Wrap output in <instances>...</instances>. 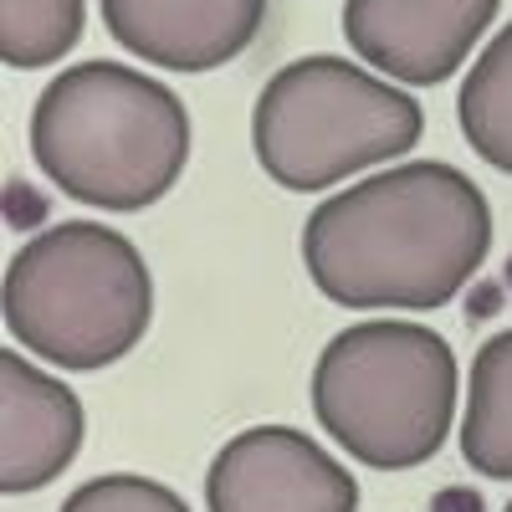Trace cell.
I'll return each mask as SVG.
<instances>
[{
  "instance_id": "obj_11",
  "label": "cell",
  "mask_w": 512,
  "mask_h": 512,
  "mask_svg": "<svg viewBox=\"0 0 512 512\" xmlns=\"http://www.w3.org/2000/svg\"><path fill=\"white\" fill-rule=\"evenodd\" d=\"M456 123L466 144L492 169L512 175V21L487 41V52L472 62L456 98Z\"/></svg>"
},
{
  "instance_id": "obj_4",
  "label": "cell",
  "mask_w": 512,
  "mask_h": 512,
  "mask_svg": "<svg viewBox=\"0 0 512 512\" xmlns=\"http://www.w3.org/2000/svg\"><path fill=\"white\" fill-rule=\"evenodd\" d=\"M451 344L410 318H369L328 338L313 364V415L369 472L425 466L456 420Z\"/></svg>"
},
{
  "instance_id": "obj_10",
  "label": "cell",
  "mask_w": 512,
  "mask_h": 512,
  "mask_svg": "<svg viewBox=\"0 0 512 512\" xmlns=\"http://www.w3.org/2000/svg\"><path fill=\"white\" fill-rule=\"evenodd\" d=\"M461 456L472 472L512 482V328L492 333L472 359V390L461 415Z\"/></svg>"
},
{
  "instance_id": "obj_9",
  "label": "cell",
  "mask_w": 512,
  "mask_h": 512,
  "mask_svg": "<svg viewBox=\"0 0 512 512\" xmlns=\"http://www.w3.org/2000/svg\"><path fill=\"white\" fill-rule=\"evenodd\" d=\"M88 415L62 379L41 374L16 349L0 354V487L11 497L57 482L82 451Z\"/></svg>"
},
{
  "instance_id": "obj_5",
  "label": "cell",
  "mask_w": 512,
  "mask_h": 512,
  "mask_svg": "<svg viewBox=\"0 0 512 512\" xmlns=\"http://www.w3.org/2000/svg\"><path fill=\"white\" fill-rule=\"evenodd\" d=\"M425 134V113L410 93L390 88L344 57L287 62L251 108V149L267 180L313 195L344 185L359 169L410 154Z\"/></svg>"
},
{
  "instance_id": "obj_8",
  "label": "cell",
  "mask_w": 512,
  "mask_h": 512,
  "mask_svg": "<svg viewBox=\"0 0 512 512\" xmlns=\"http://www.w3.org/2000/svg\"><path fill=\"white\" fill-rule=\"evenodd\" d=\"M123 52L164 72H210L236 62L267 21V0H98Z\"/></svg>"
},
{
  "instance_id": "obj_13",
  "label": "cell",
  "mask_w": 512,
  "mask_h": 512,
  "mask_svg": "<svg viewBox=\"0 0 512 512\" xmlns=\"http://www.w3.org/2000/svg\"><path fill=\"white\" fill-rule=\"evenodd\" d=\"M57 512H190V507L164 482H149L134 472H108V477L82 482Z\"/></svg>"
},
{
  "instance_id": "obj_6",
  "label": "cell",
  "mask_w": 512,
  "mask_h": 512,
  "mask_svg": "<svg viewBox=\"0 0 512 512\" xmlns=\"http://www.w3.org/2000/svg\"><path fill=\"white\" fill-rule=\"evenodd\" d=\"M210 512H354L359 482L308 431L251 425L231 436L205 472Z\"/></svg>"
},
{
  "instance_id": "obj_14",
  "label": "cell",
  "mask_w": 512,
  "mask_h": 512,
  "mask_svg": "<svg viewBox=\"0 0 512 512\" xmlns=\"http://www.w3.org/2000/svg\"><path fill=\"white\" fill-rule=\"evenodd\" d=\"M502 512H512V502H507V507H502Z\"/></svg>"
},
{
  "instance_id": "obj_12",
  "label": "cell",
  "mask_w": 512,
  "mask_h": 512,
  "mask_svg": "<svg viewBox=\"0 0 512 512\" xmlns=\"http://www.w3.org/2000/svg\"><path fill=\"white\" fill-rule=\"evenodd\" d=\"M88 21V0H0V62L36 72L62 62Z\"/></svg>"
},
{
  "instance_id": "obj_1",
  "label": "cell",
  "mask_w": 512,
  "mask_h": 512,
  "mask_svg": "<svg viewBox=\"0 0 512 512\" xmlns=\"http://www.w3.org/2000/svg\"><path fill=\"white\" fill-rule=\"evenodd\" d=\"M492 251V205L456 164L415 159L328 195L303 226V267L338 308L436 313Z\"/></svg>"
},
{
  "instance_id": "obj_2",
  "label": "cell",
  "mask_w": 512,
  "mask_h": 512,
  "mask_svg": "<svg viewBox=\"0 0 512 512\" xmlns=\"http://www.w3.org/2000/svg\"><path fill=\"white\" fill-rule=\"evenodd\" d=\"M31 154L67 200L128 216L180 185L190 113L164 82L123 62H77L41 88Z\"/></svg>"
},
{
  "instance_id": "obj_3",
  "label": "cell",
  "mask_w": 512,
  "mask_h": 512,
  "mask_svg": "<svg viewBox=\"0 0 512 512\" xmlns=\"http://www.w3.org/2000/svg\"><path fill=\"white\" fill-rule=\"evenodd\" d=\"M6 333L57 369H103L134 354L154 318L144 251L113 226L62 221L31 236L0 282Z\"/></svg>"
},
{
  "instance_id": "obj_7",
  "label": "cell",
  "mask_w": 512,
  "mask_h": 512,
  "mask_svg": "<svg viewBox=\"0 0 512 512\" xmlns=\"http://www.w3.org/2000/svg\"><path fill=\"white\" fill-rule=\"evenodd\" d=\"M502 0H344V36L374 72L436 88L497 21Z\"/></svg>"
}]
</instances>
